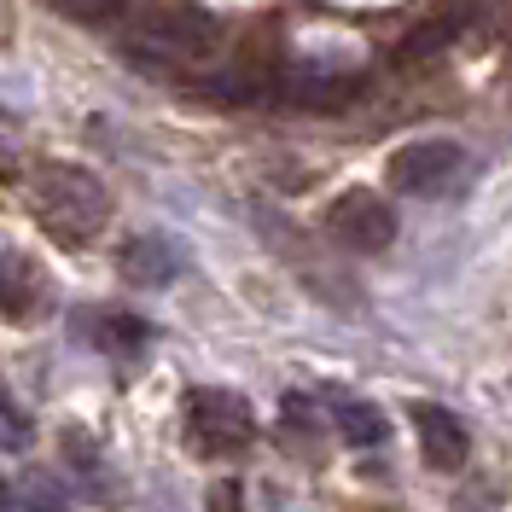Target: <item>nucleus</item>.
<instances>
[{
    "mask_svg": "<svg viewBox=\"0 0 512 512\" xmlns=\"http://www.w3.org/2000/svg\"><path fill=\"white\" fill-rule=\"evenodd\" d=\"M30 210L41 233L64 245V251H88L99 239V227L111 222V198L88 169L76 163H41L30 181Z\"/></svg>",
    "mask_w": 512,
    "mask_h": 512,
    "instance_id": "1",
    "label": "nucleus"
},
{
    "mask_svg": "<svg viewBox=\"0 0 512 512\" xmlns=\"http://www.w3.org/2000/svg\"><path fill=\"white\" fill-rule=\"evenodd\" d=\"M187 437L198 454H233L256 437L251 402L233 396V390H192L187 402Z\"/></svg>",
    "mask_w": 512,
    "mask_h": 512,
    "instance_id": "2",
    "label": "nucleus"
},
{
    "mask_svg": "<svg viewBox=\"0 0 512 512\" xmlns=\"http://www.w3.org/2000/svg\"><path fill=\"white\" fill-rule=\"evenodd\" d=\"M216 47V24L204 18V12H158V18H146V30L128 41V53L140 59V70L152 64V70H163V64H187L198 59V53H210Z\"/></svg>",
    "mask_w": 512,
    "mask_h": 512,
    "instance_id": "3",
    "label": "nucleus"
},
{
    "mask_svg": "<svg viewBox=\"0 0 512 512\" xmlns=\"http://www.w3.org/2000/svg\"><path fill=\"white\" fill-rule=\"evenodd\" d=\"M326 233H332L338 245H350V251H384V245L396 239V210L384 204L379 192L350 187V192L332 198V210H326Z\"/></svg>",
    "mask_w": 512,
    "mask_h": 512,
    "instance_id": "4",
    "label": "nucleus"
},
{
    "mask_svg": "<svg viewBox=\"0 0 512 512\" xmlns=\"http://www.w3.org/2000/svg\"><path fill=\"white\" fill-rule=\"evenodd\" d=\"M460 146L454 140H414L390 158V187L396 192H443L460 175Z\"/></svg>",
    "mask_w": 512,
    "mask_h": 512,
    "instance_id": "5",
    "label": "nucleus"
},
{
    "mask_svg": "<svg viewBox=\"0 0 512 512\" xmlns=\"http://www.w3.org/2000/svg\"><path fill=\"white\" fill-rule=\"evenodd\" d=\"M414 431H419V454H425V466H437V472H460V466H466L472 437H466V425L448 414V408L419 402L414 408Z\"/></svg>",
    "mask_w": 512,
    "mask_h": 512,
    "instance_id": "6",
    "label": "nucleus"
},
{
    "mask_svg": "<svg viewBox=\"0 0 512 512\" xmlns=\"http://www.w3.org/2000/svg\"><path fill=\"white\" fill-rule=\"evenodd\" d=\"M47 303V274L24 251H0V315L6 320H35Z\"/></svg>",
    "mask_w": 512,
    "mask_h": 512,
    "instance_id": "7",
    "label": "nucleus"
},
{
    "mask_svg": "<svg viewBox=\"0 0 512 512\" xmlns=\"http://www.w3.org/2000/svg\"><path fill=\"white\" fill-rule=\"evenodd\" d=\"M117 268H123L128 286H169L181 274V251L163 233H134L123 245V256H117Z\"/></svg>",
    "mask_w": 512,
    "mask_h": 512,
    "instance_id": "8",
    "label": "nucleus"
},
{
    "mask_svg": "<svg viewBox=\"0 0 512 512\" xmlns=\"http://www.w3.org/2000/svg\"><path fill=\"white\" fill-rule=\"evenodd\" d=\"M280 94L291 105H309V111H338V105H350L361 99V76H326V70H291L286 82H280Z\"/></svg>",
    "mask_w": 512,
    "mask_h": 512,
    "instance_id": "9",
    "label": "nucleus"
},
{
    "mask_svg": "<svg viewBox=\"0 0 512 512\" xmlns=\"http://www.w3.org/2000/svg\"><path fill=\"white\" fill-rule=\"evenodd\" d=\"M332 425H338V437L350 448H379L384 437H390V425H384V414L373 408V402H355V396H332Z\"/></svg>",
    "mask_w": 512,
    "mask_h": 512,
    "instance_id": "10",
    "label": "nucleus"
},
{
    "mask_svg": "<svg viewBox=\"0 0 512 512\" xmlns=\"http://www.w3.org/2000/svg\"><path fill=\"white\" fill-rule=\"evenodd\" d=\"M94 338H99V350L128 355V350H146V344H152V326H146V320H134V315H99L94 320Z\"/></svg>",
    "mask_w": 512,
    "mask_h": 512,
    "instance_id": "11",
    "label": "nucleus"
},
{
    "mask_svg": "<svg viewBox=\"0 0 512 512\" xmlns=\"http://www.w3.org/2000/svg\"><path fill=\"white\" fill-rule=\"evenodd\" d=\"M30 437H35L30 414H24V408L0 390V448H6V454H24V448H30Z\"/></svg>",
    "mask_w": 512,
    "mask_h": 512,
    "instance_id": "12",
    "label": "nucleus"
},
{
    "mask_svg": "<svg viewBox=\"0 0 512 512\" xmlns=\"http://www.w3.org/2000/svg\"><path fill=\"white\" fill-rule=\"evenodd\" d=\"M18 495H24V507L30 512H70V501H64V489L53 478H24L18 483Z\"/></svg>",
    "mask_w": 512,
    "mask_h": 512,
    "instance_id": "13",
    "label": "nucleus"
},
{
    "mask_svg": "<svg viewBox=\"0 0 512 512\" xmlns=\"http://www.w3.org/2000/svg\"><path fill=\"white\" fill-rule=\"evenodd\" d=\"M47 6H59L64 18H76V24H111L123 0H47Z\"/></svg>",
    "mask_w": 512,
    "mask_h": 512,
    "instance_id": "14",
    "label": "nucleus"
},
{
    "mask_svg": "<svg viewBox=\"0 0 512 512\" xmlns=\"http://www.w3.org/2000/svg\"><path fill=\"white\" fill-rule=\"evenodd\" d=\"M239 483H210V512H239Z\"/></svg>",
    "mask_w": 512,
    "mask_h": 512,
    "instance_id": "15",
    "label": "nucleus"
}]
</instances>
